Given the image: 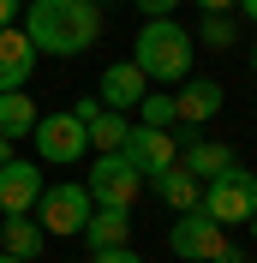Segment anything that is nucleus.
Returning a JSON list of instances; mask_svg holds the SVG:
<instances>
[{
  "label": "nucleus",
  "mask_w": 257,
  "mask_h": 263,
  "mask_svg": "<svg viewBox=\"0 0 257 263\" xmlns=\"http://www.w3.org/2000/svg\"><path fill=\"white\" fill-rule=\"evenodd\" d=\"M90 263H144L132 246H120V251H90Z\"/></svg>",
  "instance_id": "nucleus-22"
},
{
  "label": "nucleus",
  "mask_w": 257,
  "mask_h": 263,
  "mask_svg": "<svg viewBox=\"0 0 257 263\" xmlns=\"http://www.w3.org/2000/svg\"><path fill=\"white\" fill-rule=\"evenodd\" d=\"M18 30L30 36L36 54H60V60H72V54H90V48H96L102 12H96V0H30V12H24Z\"/></svg>",
  "instance_id": "nucleus-1"
},
{
  "label": "nucleus",
  "mask_w": 257,
  "mask_h": 263,
  "mask_svg": "<svg viewBox=\"0 0 257 263\" xmlns=\"http://www.w3.org/2000/svg\"><path fill=\"white\" fill-rule=\"evenodd\" d=\"M240 12H245V18H251V24H257V0H240Z\"/></svg>",
  "instance_id": "nucleus-26"
},
{
  "label": "nucleus",
  "mask_w": 257,
  "mask_h": 263,
  "mask_svg": "<svg viewBox=\"0 0 257 263\" xmlns=\"http://www.w3.org/2000/svg\"><path fill=\"white\" fill-rule=\"evenodd\" d=\"M132 66L144 72V84H186L192 78V30L179 18H144L138 42H132Z\"/></svg>",
  "instance_id": "nucleus-2"
},
{
  "label": "nucleus",
  "mask_w": 257,
  "mask_h": 263,
  "mask_svg": "<svg viewBox=\"0 0 257 263\" xmlns=\"http://www.w3.org/2000/svg\"><path fill=\"white\" fill-rule=\"evenodd\" d=\"M132 6H138L144 18H174V6H179V0H132Z\"/></svg>",
  "instance_id": "nucleus-21"
},
{
  "label": "nucleus",
  "mask_w": 257,
  "mask_h": 263,
  "mask_svg": "<svg viewBox=\"0 0 257 263\" xmlns=\"http://www.w3.org/2000/svg\"><path fill=\"white\" fill-rule=\"evenodd\" d=\"M6 162H12V144H6V138H0V167H6Z\"/></svg>",
  "instance_id": "nucleus-27"
},
{
  "label": "nucleus",
  "mask_w": 257,
  "mask_h": 263,
  "mask_svg": "<svg viewBox=\"0 0 257 263\" xmlns=\"http://www.w3.org/2000/svg\"><path fill=\"white\" fill-rule=\"evenodd\" d=\"M90 192L84 185H42V197H36V210H30V221L42 233H54V239H72V233H84V221H90Z\"/></svg>",
  "instance_id": "nucleus-4"
},
{
  "label": "nucleus",
  "mask_w": 257,
  "mask_h": 263,
  "mask_svg": "<svg viewBox=\"0 0 257 263\" xmlns=\"http://www.w3.org/2000/svg\"><path fill=\"white\" fill-rule=\"evenodd\" d=\"M245 60H251V72H257V42H251V54H245Z\"/></svg>",
  "instance_id": "nucleus-28"
},
{
  "label": "nucleus",
  "mask_w": 257,
  "mask_h": 263,
  "mask_svg": "<svg viewBox=\"0 0 257 263\" xmlns=\"http://www.w3.org/2000/svg\"><path fill=\"white\" fill-rule=\"evenodd\" d=\"M233 162H240V156H233L227 144H215V138H186V149H179V167H186L197 185L215 180V174H227Z\"/></svg>",
  "instance_id": "nucleus-14"
},
{
  "label": "nucleus",
  "mask_w": 257,
  "mask_h": 263,
  "mask_svg": "<svg viewBox=\"0 0 257 263\" xmlns=\"http://www.w3.org/2000/svg\"><path fill=\"white\" fill-rule=\"evenodd\" d=\"M30 144H36L42 162H84V156H90L84 120L72 114V108H66V114H42V120H36V132H30Z\"/></svg>",
  "instance_id": "nucleus-6"
},
{
  "label": "nucleus",
  "mask_w": 257,
  "mask_h": 263,
  "mask_svg": "<svg viewBox=\"0 0 257 263\" xmlns=\"http://www.w3.org/2000/svg\"><path fill=\"white\" fill-rule=\"evenodd\" d=\"M192 6H204V12H233L240 0H192Z\"/></svg>",
  "instance_id": "nucleus-24"
},
{
  "label": "nucleus",
  "mask_w": 257,
  "mask_h": 263,
  "mask_svg": "<svg viewBox=\"0 0 257 263\" xmlns=\"http://www.w3.org/2000/svg\"><path fill=\"white\" fill-rule=\"evenodd\" d=\"M12 18H18V0H0V30H12Z\"/></svg>",
  "instance_id": "nucleus-25"
},
{
  "label": "nucleus",
  "mask_w": 257,
  "mask_h": 263,
  "mask_svg": "<svg viewBox=\"0 0 257 263\" xmlns=\"http://www.w3.org/2000/svg\"><path fill=\"white\" fill-rule=\"evenodd\" d=\"M36 197H42V167L12 156V162L0 167V221H6V215H30Z\"/></svg>",
  "instance_id": "nucleus-10"
},
{
  "label": "nucleus",
  "mask_w": 257,
  "mask_h": 263,
  "mask_svg": "<svg viewBox=\"0 0 257 263\" xmlns=\"http://www.w3.org/2000/svg\"><path fill=\"white\" fill-rule=\"evenodd\" d=\"M138 126H156V132H174V96H161V90H150L144 102H138Z\"/></svg>",
  "instance_id": "nucleus-19"
},
{
  "label": "nucleus",
  "mask_w": 257,
  "mask_h": 263,
  "mask_svg": "<svg viewBox=\"0 0 257 263\" xmlns=\"http://www.w3.org/2000/svg\"><path fill=\"white\" fill-rule=\"evenodd\" d=\"M245 228H251V239H257V215H251V221H245Z\"/></svg>",
  "instance_id": "nucleus-29"
},
{
  "label": "nucleus",
  "mask_w": 257,
  "mask_h": 263,
  "mask_svg": "<svg viewBox=\"0 0 257 263\" xmlns=\"http://www.w3.org/2000/svg\"><path fill=\"white\" fill-rule=\"evenodd\" d=\"M36 102H30V90H6V96H0V138H6V144H18V138H30L36 132Z\"/></svg>",
  "instance_id": "nucleus-17"
},
{
  "label": "nucleus",
  "mask_w": 257,
  "mask_h": 263,
  "mask_svg": "<svg viewBox=\"0 0 257 263\" xmlns=\"http://www.w3.org/2000/svg\"><path fill=\"white\" fill-rule=\"evenodd\" d=\"M42 246H48V233L36 228L30 215H6V221H0V251H6V257H42Z\"/></svg>",
  "instance_id": "nucleus-16"
},
{
  "label": "nucleus",
  "mask_w": 257,
  "mask_h": 263,
  "mask_svg": "<svg viewBox=\"0 0 257 263\" xmlns=\"http://www.w3.org/2000/svg\"><path fill=\"white\" fill-rule=\"evenodd\" d=\"M150 96V84H144V72L132 60H114V66H102V84H96V102L108 108V114H138V102Z\"/></svg>",
  "instance_id": "nucleus-9"
},
{
  "label": "nucleus",
  "mask_w": 257,
  "mask_h": 263,
  "mask_svg": "<svg viewBox=\"0 0 257 263\" xmlns=\"http://www.w3.org/2000/svg\"><path fill=\"white\" fill-rule=\"evenodd\" d=\"M150 185H156V197L168 203V210H179V215H186V210H197V197H204V185H197V180H192V174H186L179 162L168 167L161 180H150Z\"/></svg>",
  "instance_id": "nucleus-18"
},
{
  "label": "nucleus",
  "mask_w": 257,
  "mask_h": 263,
  "mask_svg": "<svg viewBox=\"0 0 257 263\" xmlns=\"http://www.w3.org/2000/svg\"><path fill=\"white\" fill-rule=\"evenodd\" d=\"M222 102H227V90L215 78H186L179 84V96H174V120L186 132H197V126H209V120L222 114Z\"/></svg>",
  "instance_id": "nucleus-11"
},
{
  "label": "nucleus",
  "mask_w": 257,
  "mask_h": 263,
  "mask_svg": "<svg viewBox=\"0 0 257 263\" xmlns=\"http://www.w3.org/2000/svg\"><path fill=\"white\" fill-rule=\"evenodd\" d=\"M120 156H126L132 167H138V180H161L168 167L179 162V144L174 132H156V126H132L126 144H120Z\"/></svg>",
  "instance_id": "nucleus-7"
},
{
  "label": "nucleus",
  "mask_w": 257,
  "mask_h": 263,
  "mask_svg": "<svg viewBox=\"0 0 257 263\" xmlns=\"http://www.w3.org/2000/svg\"><path fill=\"white\" fill-rule=\"evenodd\" d=\"M197 36H204L209 48H233V42H240V24H233L227 12H209V18H204V30H197Z\"/></svg>",
  "instance_id": "nucleus-20"
},
{
  "label": "nucleus",
  "mask_w": 257,
  "mask_h": 263,
  "mask_svg": "<svg viewBox=\"0 0 257 263\" xmlns=\"http://www.w3.org/2000/svg\"><path fill=\"white\" fill-rule=\"evenodd\" d=\"M36 60H42V54L30 48V36L18 30H0V96H6V90H24V84L36 78Z\"/></svg>",
  "instance_id": "nucleus-12"
},
{
  "label": "nucleus",
  "mask_w": 257,
  "mask_h": 263,
  "mask_svg": "<svg viewBox=\"0 0 257 263\" xmlns=\"http://www.w3.org/2000/svg\"><path fill=\"white\" fill-rule=\"evenodd\" d=\"M168 246H174V257H186V263H209L227 246V228H215L204 210H186L174 228H168Z\"/></svg>",
  "instance_id": "nucleus-8"
},
{
  "label": "nucleus",
  "mask_w": 257,
  "mask_h": 263,
  "mask_svg": "<svg viewBox=\"0 0 257 263\" xmlns=\"http://www.w3.org/2000/svg\"><path fill=\"white\" fill-rule=\"evenodd\" d=\"M84 192H90V203H96V210H132V203H138V192H144V180H138V167H132L120 149H108V156H96V162H90Z\"/></svg>",
  "instance_id": "nucleus-5"
},
{
  "label": "nucleus",
  "mask_w": 257,
  "mask_h": 263,
  "mask_svg": "<svg viewBox=\"0 0 257 263\" xmlns=\"http://www.w3.org/2000/svg\"><path fill=\"white\" fill-rule=\"evenodd\" d=\"M197 210H204L215 228H245V221L257 215V174L233 162L227 174L204 180V197H197Z\"/></svg>",
  "instance_id": "nucleus-3"
},
{
  "label": "nucleus",
  "mask_w": 257,
  "mask_h": 263,
  "mask_svg": "<svg viewBox=\"0 0 257 263\" xmlns=\"http://www.w3.org/2000/svg\"><path fill=\"white\" fill-rule=\"evenodd\" d=\"M72 114L84 120V138H90V149H96V156L120 149V144H126V132H132V120H126V114H108V108H102L96 96H84L78 108H72Z\"/></svg>",
  "instance_id": "nucleus-13"
},
{
  "label": "nucleus",
  "mask_w": 257,
  "mask_h": 263,
  "mask_svg": "<svg viewBox=\"0 0 257 263\" xmlns=\"http://www.w3.org/2000/svg\"><path fill=\"white\" fill-rule=\"evenodd\" d=\"M84 239H90V251H120L132 239V210H90Z\"/></svg>",
  "instance_id": "nucleus-15"
},
{
  "label": "nucleus",
  "mask_w": 257,
  "mask_h": 263,
  "mask_svg": "<svg viewBox=\"0 0 257 263\" xmlns=\"http://www.w3.org/2000/svg\"><path fill=\"white\" fill-rule=\"evenodd\" d=\"M209 263H251V257H245V251H240V246H233V239H227V246H222V251H215V257H209Z\"/></svg>",
  "instance_id": "nucleus-23"
},
{
  "label": "nucleus",
  "mask_w": 257,
  "mask_h": 263,
  "mask_svg": "<svg viewBox=\"0 0 257 263\" xmlns=\"http://www.w3.org/2000/svg\"><path fill=\"white\" fill-rule=\"evenodd\" d=\"M0 263H24V257H6V251H0Z\"/></svg>",
  "instance_id": "nucleus-30"
}]
</instances>
